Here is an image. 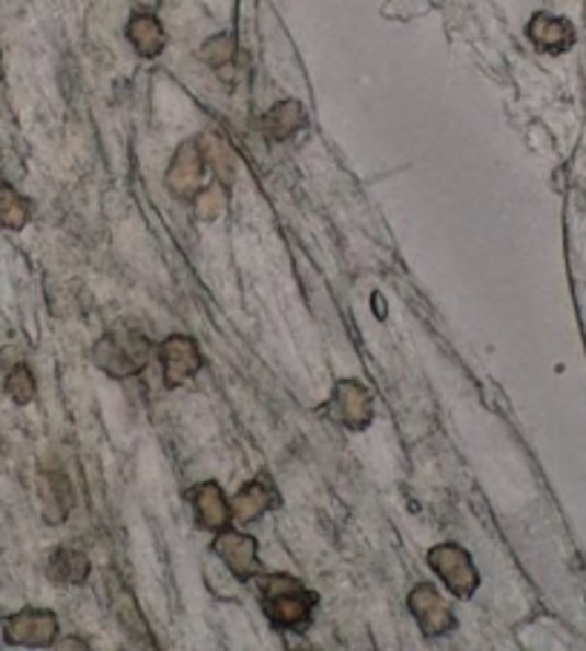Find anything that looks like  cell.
Here are the masks:
<instances>
[{
  "label": "cell",
  "instance_id": "cell-9",
  "mask_svg": "<svg viewBox=\"0 0 586 651\" xmlns=\"http://www.w3.org/2000/svg\"><path fill=\"white\" fill-rule=\"evenodd\" d=\"M214 546L216 554L225 560V566H228L239 580H248V577L256 574V568H260L256 539L248 537V534H239V531H225V534H219V539H216Z\"/></svg>",
  "mask_w": 586,
  "mask_h": 651
},
{
  "label": "cell",
  "instance_id": "cell-22",
  "mask_svg": "<svg viewBox=\"0 0 586 651\" xmlns=\"http://www.w3.org/2000/svg\"><path fill=\"white\" fill-rule=\"evenodd\" d=\"M233 55H237V44H233V38H228V35H219V38H214L202 49V58L216 69L228 67V63L233 61Z\"/></svg>",
  "mask_w": 586,
  "mask_h": 651
},
{
  "label": "cell",
  "instance_id": "cell-13",
  "mask_svg": "<svg viewBox=\"0 0 586 651\" xmlns=\"http://www.w3.org/2000/svg\"><path fill=\"white\" fill-rule=\"evenodd\" d=\"M276 505V491L274 485H267L265 479H253L237 493L233 500V514L242 520V523H253L265 514L267 508Z\"/></svg>",
  "mask_w": 586,
  "mask_h": 651
},
{
  "label": "cell",
  "instance_id": "cell-6",
  "mask_svg": "<svg viewBox=\"0 0 586 651\" xmlns=\"http://www.w3.org/2000/svg\"><path fill=\"white\" fill-rule=\"evenodd\" d=\"M159 359L161 368H164L168 387L184 385L187 379H193L202 371V350H198L196 339H191V336H170V339L161 341Z\"/></svg>",
  "mask_w": 586,
  "mask_h": 651
},
{
  "label": "cell",
  "instance_id": "cell-1",
  "mask_svg": "<svg viewBox=\"0 0 586 651\" xmlns=\"http://www.w3.org/2000/svg\"><path fill=\"white\" fill-rule=\"evenodd\" d=\"M262 594H265L267 617L276 629L302 631L311 623V614L317 608V597L305 589L299 580L288 574H271L262 580Z\"/></svg>",
  "mask_w": 586,
  "mask_h": 651
},
{
  "label": "cell",
  "instance_id": "cell-15",
  "mask_svg": "<svg viewBox=\"0 0 586 651\" xmlns=\"http://www.w3.org/2000/svg\"><path fill=\"white\" fill-rule=\"evenodd\" d=\"M127 38L133 40V46H136V53L141 58H156L164 49V44H168V35L161 30L159 18L152 15L133 18L130 26H127Z\"/></svg>",
  "mask_w": 586,
  "mask_h": 651
},
{
  "label": "cell",
  "instance_id": "cell-18",
  "mask_svg": "<svg viewBox=\"0 0 586 651\" xmlns=\"http://www.w3.org/2000/svg\"><path fill=\"white\" fill-rule=\"evenodd\" d=\"M198 147H202V152H205V161L214 164L216 173L225 175V178L233 175V170H237V152H233V147H230L225 138L210 132V136L198 138Z\"/></svg>",
  "mask_w": 586,
  "mask_h": 651
},
{
  "label": "cell",
  "instance_id": "cell-2",
  "mask_svg": "<svg viewBox=\"0 0 586 651\" xmlns=\"http://www.w3.org/2000/svg\"><path fill=\"white\" fill-rule=\"evenodd\" d=\"M152 353V345L145 334L130 330V327H118L101 336L92 359L101 371L110 373L113 379H130L147 368V359Z\"/></svg>",
  "mask_w": 586,
  "mask_h": 651
},
{
  "label": "cell",
  "instance_id": "cell-17",
  "mask_svg": "<svg viewBox=\"0 0 586 651\" xmlns=\"http://www.w3.org/2000/svg\"><path fill=\"white\" fill-rule=\"evenodd\" d=\"M30 221V201L18 196L15 187L0 184V224L9 230H21Z\"/></svg>",
  "mask_w": 586,
  "mask_h": 651
},
{
  "label": "cell",
  "instance_id": "cell-4",
  "mask_svg": "<svg viewBox=\"0 0 586 651\" xmlns=\"http://www.w3.org/2000/svg\"><path fill=\"white\" fill-rule=\"evenodd\" d=\"M328 408H331V417L340 425H345L348 431H363V428H368V422H371L374 417L371 394H368L359 382H354V379L336 382Z\"/></svg>",
  "mask_w": 586,
  "mask_h": 651
},
{
  "label": "cell",
  "instance_id": "cell-11",
  "mask_svg": "<svg viewBox=\"0 0 586 651\" xmlns=\"http://www.w3.org/2000/svg\"><path fill=\"white\" fill-rule=\"evenodd\" d=\"M526 32H529V40H532L538 49H543V53H566V49L575 44L572 23L564 21V18L547 15V12L535 15L532 21H529V30Z\"/></svg>",
  "mask_w": 586,
  "mask_h": 651
},
{
  "label": "cell",
  "instance_id": "cell-12",
  "mask_svg": "<svg viewBox=\"0 0 586 651\" xmlns=\"http://www.w3.org/2000/svg\"><path fill=\"white\" fill-rule=\"evenodd\" d=\"M193 505H196L198 525H205L210 531H219L230 523V505L225 500V491H221L216 483H202L193 493Z\"/></svg>",
  "mask_w": 586,
  "mask_h": 651
},
{
  "label": "cell",
  "instance_id": "cell-21",
  "mask_svg": "<svg viewBox=\"0 0 586 651\" xmlns=\"http://www.w3.org/2000/svg\"><path fill=\"white\" fill-rule=\"evenodd\" d=\"M198 219L202 221H214L225 212V187L221 184H214L198 193V205H196Z\"/></svg>",
  "mask_w": 586,
  "mask_h": 651
},
{
  "label": "cell",
  "instance_id": "cell-5",
  "mask_svg": "<svg viewBox=\"0 0 586 651\" xmlns=\"http://www.w3.org/2000/svg\"><path fill=\"white\" fill-rule=\"evenodd\" d=\"M409 608H412L414 620L426 637H443L455 629V614L432 583H420L409 594Z\"/></svg>",
  "mask_w": 586,
  "mask_h": 651
},
{
  "label": "cell",
  "instance_id": "cell-19",
  "mask_svg": "<svg viewBox=\"0 0 586 651\" xmlns=\"http://www.w3.org/2000/svg\"><path fill=\"white\" fill-rule=\"evenodd\" d=\"M7 394L12 396V402L18 405H30L35 399V376L30 373V368L23 362H18L12 371L7 373Z\"/></svg>",
  "mask_w": 586,
  "mask_h": 651
},
{
  "label": "cell",
  "instance_id": "cell-14",
  "mask_svg": "<svg viewBox=\"0 0 586 651\" xmlns=\"http://www.w3.org/2000/svg\"><path fill=\"white\" fill-rule=\"evenodd\" d=\"M49 577L61 585H81L90 577V560L78 548H58L49 557Z\"/></svg>",
  "mask_w": 586,
  "mask_h": 651
},
{
  "label": "cell",
  "instance_id": "cell-10",
  "mask_svg": "<svg viewBox=\"0 0 586 651\" xmlns=\"http://www.w3.org/2000/svg\"><path fill=\"white\" fill-rule=\"evenodd\" d=\"M38 497H41V514L49 525H61L69 516L72 508V488L69 479L58 470H44L38 479Z\"/></svg>",
  "mask_w": 586,
  "mask_h": 651
},
{
  "label": "cell",
  "instance_id": "cell-7",
  "mask_svg": "<svg viewBox=\"0 0 586 651\" xmlns=\"http://www.w3.org/2000/svg\"><path fill=\"white\" fill-rule=\"evenodd\" d=\"M205 152L198 141H187L179 147L173 164L168 170V187L173 196L193 198L202 193V178H205Z\"/></svg>",
  "mask_w": 586,
  "mask_h": 651
},
{
  "label": "cell",
  "instance_id": "cell-3",
  "mask_svg": "<svg viewBox=\"0 0 586 651\" xmlns=\"http://www.w3.org/2000/svg\"><path fill=\"white\" fill-rule=\"evenodd\" d=\"M428 566L435 568V574L440 577L443 583L449 585V591L457 594V597L466 600L478 591L480 574L466 548L455 546V543L435 546L428 551Z\"/></svg>",
  "mask_w": 586,
  "mask_h": 651
},
{
  "label": "cell",
  "instance_id": "cell-16",
  "mask_svg": "<svg viewBox=\"0 0 586 651\" xmlns=\"http://www.w3.org/2000/svg\"><path fill=\"white\" fill-rule=\"evenodd\" d=\"M305 124V109L297 101H283L265 115V136L274 141H288Z\"/></svg>",
  "mask_w": 586,
  "mask_h": 651
},
{
  "label": "cell",
  "instance_id": "cell-20",
  "mask_svg": "<svg viewBox=\"0 0 586 651\" xmlns=\"http://www.w3.org/2000/svg\"><path fill=\"white\" fill-rule=\"evenodd\" d=\"M115 612H118V620H122V626L127 631H130V635H141V637H147V626H145V620H141V614H138V608H136V600L130 597V594H127V589H118L115 591Z\"/></svg>",
  "mask_w": 586,
  "mask_h": 651
},
{
  "label": "cell",
  "instance_id": "cell-8",
  "mask_svg": "<svg viewBox=\"0 0 586 651\" xmlns=\"http://www.w3.org/2000/svg\"><path fill=\"white\" fill-rule=\"evenodd\" d=\"M3 637L12 646H49L58 637V620L53 612H18L3 623Z\"/></svg>",
  "mask_w": 586,
  "mask_h": 651
}]
</instances>
